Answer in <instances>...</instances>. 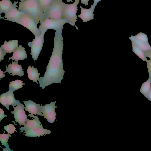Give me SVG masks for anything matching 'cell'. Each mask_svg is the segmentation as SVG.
Here are the masks:
<instances>
[{"label": "cell", "instance_id": "obj_1", "mask_svg": "<svg viewBox=\"0 0 151 151\" xmlns=\"http://www.w3.org/2000/svg\"><path fill=\"white\" fill-rule=\"evenodd\" d=\"M62 30L56 31L54 38V45L45 73L38 80L39 87L44 89L53 83H61L64 71L63 68L62 54L63 43Z\"/></svg>", "mask_w": 151, "mask_h": 151}, {"label": "cell", "instance_id": "obj_2", "mask_svg": "<svg viewBox=\"0 0 151 151\" xmlns=\"http://www.w3.org/2000/svg\"><path fill=\"white\" fill-rule=\"evenodd\" d=\"M19 3L18 9L32 16L38 23L46 18L37 0H24Z\"/></svg>", "mask_w": 151, "mask_h": 151}, {"label": "cell", "instance_id": "obj_3", "mask_svg": "<svg viewBox=\"0 0 151 151\" xmlns=\"http://www.w3.org/2000/svg\"><path fill=\"white\" fill-rule=\"evenodd\" d=\"M66 4L62 0H53L45 12L46 18L53 19H62Z\"/></svg>", "mask_w": 151, "mask_h": 151}, {"label": "cell", "instance_id": "obj_4", "mask_svg": "<svg viewBox=\"0 0 151 151\" xmlns=\"http://www.w3.org/2000/svg\"><path fill=\"white\" fill-rule=\"evenodd\" d=\"M16 22L27 28L34 34L35 37L41 33V31L37 27L38 23L35 19L24 12Z\"/></svg>", "mask_w": 151, "mask_h": 151}, {"label": "cell", "instance_id": "obj_5", "mask_svg": "<svg viewBox=\"0 0 151 151\" xmlns=\"http://www.w3.org/2000/svg\"><path fill=\"white\" fill-rule=\"evenodd\" d=\"M67 23L68 22L63 19H53L46 18L40 22L39 29L41 32H45L50 29L56 31L60 30H62L64 25Z\"/></svg>", "mask_w": 151, "mask_h": 151}, {"label": "cell", "instance_id": "obj_6", "mask_svg": "<svg viewBox=\"0 0 151 151\" xmlns=\"http://www.w3.org/2000/svg\"><path fill=\"white\" fill-rule=\"evenodd\" d=\"M80 0H76L73 4H66L65 6L62 19L67 21L69 24L73 26L76 25V22L77 19L76 15L78 10L77 6Z\"/></svg>", "mask_w": 151, "mask_h": 151}, {"label": "cell", "instance_id": "obj_7", "mask_svg": "<svg viewBox=\"0 0 151 151\" xmlns=\"http://www.w3.org/2000/svg\"><path fill=\"white\" fill-rule=\"evenodd\" d=\"M46 32L42 31L39 35L35 36L32 42L28 43V46L31 48L30 54L34 61L37 60L42 48L44 43V36Z\"/></svg>", "mask_w": 151, "mask_h": 151}, {"label": "cell", "instance_id": "obj_8", "mask_svg": "<svg viewBox=\"0 0 151 151\" xmlns=\"http://www.w3.org/2000/svg\"><path fill=\"white\" fill-rule=\"evenodd\" d=\"M56 101L52 102L44 106L41 105V111L42 113V116L45 118L50 123H53L55 120L56 114L55 109L57 107L55 105Z\"/></svg>", "mask_w": 151, "mask_h": 151}, {"label": "cell", "instance_id": "obj_9", "mask_svg": "<svg viewBox=\"0 0 151 151\" xmlns=\"http://www.w3.org/2000/svg\"><path fill=\"white\" fill-rule=\"evenodd\" d=\"M14 110L11 111L12 114H14V118L15 119L16 122H18L20 126L26 124L27 118L24 110L25 107L19 101L18 104L15 107H13Z\"/></svg>", "mask_w": 151, "mask_h": 151}, {"label": "cell", "instance_id": "obj_10", "mask_svg": "<svg viewBox=\"0 0 151 151\" xmlns=\"http://www.w3.org/2000/svg\"><path fill=\"white\" fill-rule=\"evenodd\" d=\"M13 92V91L9 90L0 96V102L9 110L10 105H12L13 107L16 106L18 103L19 100L17 101L15 99Z\"/></svg>", "mask_w": 151, "mask_h": 151}, {"label": "cell", "instance_id": "obj_11", "mask_svg": "<svg viewBox=\"0 0 151 151\" xmlns=\"http://www.w3.org/2000/svg\"><path fill=\"white\" fill-rule=\"evenodd\" d=\"M51 132L50 130L44 129L43 127H35L26 131L23 134L25 133V135L27 137H40V136L50 134Z\"/></svg>", "mask_w": 151, "mask_h": 151}, {"label": "cell", "instance_id": "obj_12", "mask_svg": "<svg viewBox=\"0 0 151 151\" xmlns=\"http://www.w3.org/2000/svg\"><path fill=\"white\" fill-rule=\"evenodd\" d=\"M17 5L14 6L7 12L5 14V20L16 22L19 19L21 15L24 12L17 8Z\"/></svg>", "mask_w": 151, "mask_h": 151}, {"label": "cell", "instance_id": "obj_13", "mask_svg": "<svg viewBox=\"0 0 151 151\" xmlns=\"http://www.w3.org/2000/svg\"><path fill=\"white\" fill-rule=\"evenodd\" d=\"M26 106L25 110L28 111L31 114L36 115L37 114L39 116H42V112L41 111V106L39 104H36L31 100L28 101H23Z\"/></svg>", "mask_w": 151, "mask_h": 151}, {"label": "cell", "instance_id": "obj_14", "mask_svg": "<svg viewBox=\"0 0 151 151\" xmlns=\"http://www.w3.org/2000/svg\"><path fill=\"white\" fill-rule=\"evenodd\" d=\"M79 6L81 12L80 14L78 16L81 18L84 22H86L94 19L93 12L95 6L92 5L89 9L84 8L81 5H80Z\"/></svg>", "mask_w": 151, "mask_h": 151}, {"label": "cell", "instance_id": "obj_15", "mask_svg": "<svg viewBox=\"0 0 151 151\" xmlns=\"http://www.w3.org/2000/svg\"><path fill=\"white\" fill-rule=\"evenodd\" d=\"M38 115L34 116L31 114H29L28 116L33 117L34 119L31 120L27 119L26 124L23 127L20 128V131L19 132H23L24 131H26L35 127H43L42 125L41 124V122L38 119Z\"/></svg>", "mask_w": 151, "mask_h": 151}, {"label": "cell", "instance_id": "obj_16", "mask_svg": "<svg viewBox=\"0 0 151 151\" xmlns=\"http://www.w3.org/2000/svg\"><path fill=\"white\" fill-rule=\"evenodd\" d=\"M18 62L16 61L14 62L12 61V64H9L8 67H6V72H8L9 74L11 73L13 76L15 75L19 76L21 77L24 75L23 69L21 66L18 64Z\"/></svg>", "mask_w": 151, "mask_h": 151}, {"label": "cell", "instance_id": "obj_17", "mask_svg": "<svg viewBox=\"0 0 151 151\" xmlns=\"http://www.w3.org/2000/svg\"><path fill=\"white\" fill-rule=\"evenodd\" d=\"M13 55L9 58L8 62L12 59V60H14L16 62L21 60L27 58L26 52L25 48L22 47L21 45L18 46L13 52Z\"/></svg>", "mask_w": 151, "mask_h": 151}, {"label": "cell", "instance_id": "obj_18", "mask_svg": "<svg viewBox=\"0 0 151 151\" xmlns=\"http://www.w3.org/2000/svg\"><path fill=\"white\" fill-rule=\"evenodd\" d=\"M17 40L5 41L4 43L1 46L2 50L5 53H11L14 52L18 47Z\"/></svg>", "mask_w": 151, "mask_h": 151}, {"label": "cell", "instance_id": "obj_19", "mask_svg": "<svg viewBox=\"0 0 151 151\" xmlns=\"http://www.w3.org/2000/svg\"><path fill=\"white\" fill-rule=\"evenodd\" d=\"M18 1H14L13 3L10 0H2L0 1V14H5L14 6L17 4Z\"/></svg>", "mask_w": 151, "mask_h": 151}, {"label": "cell", "instance_id": "obj_20", "mask_svg": "<svg viewBox=\"0 0 151 151\" xmlns=\"http://www.w3.org/2000/svg\"><path fill=\"white\" fill-rule=\"evenodd\" d=\"M27 72L29 78L32 80L33 82H36L38 84L37 81L39 78V76L40 74V73L38 72L37 69L34 68L33 66H32V67L29 66Z\"/></svg>", "mask_w": 151, "mask_h": 151}, {"label": "cell", "instance_id": "obj_21", "mask_svg": "<svg viewBox=\"0 0 151 151\" xmlns=\"http://www.w3.org/2000/svg\"><path fill=\"white\" fill-rule=\"evenodd\" d=\"M129 39L131 41L134 42L138 47L142 49L144 52L151 50V46L149 44H147L139 41L135 38L133 36L131 35Z\"/></svg>", "mask_w": 151, "mask_h": 151}, {"label": "cell", "instance_id": "obj_22", "mask_svg": "<svg viewBox=\"0 0 151 151\" xmlns=\"http://www.w3.org/2000/svg\"><path fill=\"white\" fill-rule=\"evenodd\" d=\"M9 137H11V136L9 134V133L5 134L4 133L0 134V139L2 143L1 145H4L6 147L5 148H2L3 151H13L10 149L8 143Z\"/></svg>", "mask_w": 151, "mask_h": 151}, {"label": "cell", "instance_id": "obj_23", "mask_svg": "<svg viewBox=\"0 0 151 151\" xmlns=\"http://www.w3.org/2000/svg\"><path fill=\"white\" fill-rule=\"evenodd\" d=\"M151 79L149 78L148 80L144 82L141 86L140 92L146 98L151 89Z\"/></svg>", "mask_w": 151, "mask_h": 151}, {"label": "cell", "instance_id": "obj_24", "mask_svg": "<svg viewBox=\"0 0 151 151\" xmlns=\"http://www.w3.org/2000/svg\"><path fill=\"white\" fill-rule=\"evenodd\" d=\"M131 42L132 51L133 52L140 58L142 59L143 61H146L147 58L145 56V52L138 47L133 42L131 41Z\"/></svg>", "mask_w": 151, "mask_h": 151}, {"label": "cell", "instance_id": "obj_25", "mask_svg": "<svg viewBox=\"0 0 151 151\" xmlns=\"http://www.w3.org/2000/svg\"><path fill=\"white\" fill-rule=\"evenodd\" d=\"M24 85L22 81L16 80L10 82L9 85V91H15L16 90L20 89L23 87Z\"/></svg>", "mask_w": 151, "mask_h": 151}, {"label": "cell", "instance_id": "obj_26", "mask_svg": "<svg viewBox=\"0 0 151 151\" xmlns=\"http://www.w3.org/2000/svg\"><path fill=\"white\" fill-rule=\"evenodd\" d=\"M53 0H37L40 6L45 14L49 6Z\"/></svg>", "mask_w": 151, "mask_h": 151}, {"label": "cell", "instance_id": "obj_27", "mask_svg": "<svg viewBox=\"0 0 151 151\" xmlns=\"http://www.w3.org/2000/svg\"><path fill=\"white\" fill-rule=\"evenodd\" d=\"M138 40L147 44H149L147 35L143 33L140 32L134 36Z\"/></svg>", "mask_w": 151, "mask_h": 151}, {"label": "cell", "instance_id": "obj_28", "mask_svg": "<svg viewBox=\"0 0 151 151\" xmlns=\"http://www.w3.org/2000/svg\"><path fill=\"white\" fill-rule=\"evenodd\" d=\"M4 129L10 134L14 133L15 131L16 128L12 124H9L8 125L4 126Z\"/></svg>", "mask_w": 151, "mask_h": 151}, {"label": "cell", "instance_id": "obj_29", "mask_svg": "<svg viewBox=\"0 0 151 151\" xmlns=\"http://www.w3.org/2000/svg\"><path fill=\"white\" fill-rule=\"evenodd\" d=\"M147 62L148 71L149 75V77L151 79V60H148L147 59L146 60Z\"/></svg>", "mask_w": 151, "mask_h": 151}, {"label": "cell", "instance_id": "obj_30", "mask_svg": "<svg viewBox=\"0 0 151 151\" xmlns=\"http://www.w3.org/2000/svg\"><path fill=\"white\" fill-rule=\"evenodd\" d=\"M6 54V53L4 52L2 50L1 47L0 48V61L4 59V56Z\"/></svg>", "mask_w": 151, "mask_h": 151}, {"label": "cell", "instance_id": "obj_31", "mask_svg": "<svg viewBox=\"0 0 151 151\" xmlns=\"http://www.w3.org/2000/svg\"><path fill=\"white\" fill-rule=\"evenodd\" d=\"M5 117H6L7 116L4 114L3 109L0 108V121Z\"/></svg>", "mask_w": 151, "mask_h": 151}, {"label": "cell", "instance_id": "obj_32", "mask_svg": "<svg viewBox=\"0 0 151 151\" xmlns=\"http://www.w3.org/2000/svg\"><path fill=\"white\" fill-rule=\"evenodd\" d=\"M145 55L146 57H147L151 60V50L145 52Z\"/></svg>", "mask_w": 151, "mask_h": 151}, {"label": "cell", "instance_id": "obj_33", "mask_svg": "<svg viewBox=\"0 0 151 151\" xmlns=\"http://www.w3.org/2000/svg\"><path fill=\"white\" fill-rule=\"evenodd\" d=\"M81 3L85 6H87L88 4L89 0H81Z\"/></svg>", "mask_w": 151, "mask_h": 151}, {"label": "cell", "instance_id": "obj_34", "mask_svg": "<svg viewBox=\"0 0 151 151\" xmlns=\"http://www.w3.org/2000/svg\"><path fill=\"white\" fill-rule=\"evenodd\" d=\"M147 98L151 101V88L147 96Z\"/></svg>", "mask_w": 151, "mask_h": 151}, {"label": "cell", "instance_id": "obj_35", "mask_svg": "<svg viewBox=\"0 0 151 151\" xmlns=\"http://www.w3.org/2000/svg\"><path fill=\"white\" fill-rule=\"evenodd\" d=\"M4 72L1 71V69H0V79L4 77L5 75L4 74Z\"/></svg>", "mask_w": 151, "mask_h": 151}, {"label": "cell", "instance_id": "obj_36", "mask_svg": "<svg viewBox=\"0 0 151 151\" xmlns=\"http://www.w3.org/2000/svg\"><path fill=\"white\" fill-rule=\"evenodd\" d=\"M101 0H93L94 3L93 5L96 6L97 5L98 3Z\"/></svg>", "mask_w": 151, "mask_h": 151}, {"label": "cell", "instance_id": "obj_37", "mask_svg": "<svg viewBox=\"0 0 151 151\" xmlns=\"http://www.w3.org/2000/svg\"><path fill=\"white\" fill-rule=\"evenodd\" d=\"M62 1L63 0H62ZM67 2H73L72 0H66Z\"/></svg>", "mask_w": 151, "mask_h": 151}, {"label": "cell", "instance_id": "obj_38", "mask_svg": "<svg viewBox=\"0 0 151 151\" xmlns=\"http://www.w3.org/2000/svg\"><path fill=\"white\" fill-rule=\"evenodd\" d=\"M19 0L20 1H23L24 0Z\"/></svg>", "mask_w": 151, "mask_h": 151}]
</instances>
